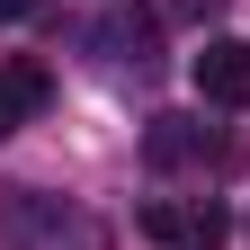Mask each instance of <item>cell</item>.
I'll use <instances>...</instances> for the list:
<instances>
[{"label": "cell", "mask_w": 250, "mask_h": 250, "mask_svg": "<svg viewBox=\"0 0 250 250\" xmlns=\"http://www.w3.org/2000/svg\"><path fill=\"white\" fill-rule=\"evenodd\" d=\"M0 241H9V250H107V224H99L81 197L9 188V206H0Z\"/></svg>", "instance_id": "6da1fadb"}, {"label": "cell", "mask_w": 250, "mask_h": 250, "mask_svg": "<svg viewBox=\"0 0 250 250\" xmlns=\"http://www.w3.org/2000/svg\"><path fill=\"white\" fill-rule=\"evenodd\" d=\"M214 9H224V0H179V18H214Z\"/></svg>", "instance_id": "52a82bcc"}, {"label": "cell", "mask_w": 250, "mask_h": 250, "mask_svg": "<svg viewBox=\"0 0 250 250\" xmlns=\"http://www.w3.org/2000/svg\"><path fill=\"white\" fill-rule=\"evenodd\" d=\"M197 99L206 107H250V45L241 36H206V54H197Z\"/></svg>", "instance_id": "277c9868"}, {"label": "cell", "mask_w": 250, "mask_h": 250, "mask_svg": "<svg viewBox=\"0 0 250 250\" xmlns=\"http://www.w3.org/2000/svg\"><path fill=\"white\" fill-rule=\"evenodd\" d=\"M206 152H214V125L206 116H152L143 125V161L152 170H206Z\"/></svg>", "instance_id": "5b68a950"}, {"label": "cell", "mask_w": 250, "mask_h": 250, "mask_svg": "<svg viewBox=\"0 0 250 250\" xmlns=\"http://www.w3.org/2000/svg\"><path fill=\"white\" fill-rule=\"evenodd\" d=\"M54 99V81H45V62H0V143L18 134L27 116H36Z\"/></svg>", "instance_id": "8992f818"}, {"label": "cell", "mask_w": 250, "mask_h": 250, "mask_svg": "<svg viewBox=\"0 0 250 250\" xmlns=\"http://www.w3.org/2000/svg\"><path fill=\"white\" fill-rule=\"evenodd\" d=\"M89 54H99L107 72H125V81H152V72H161V18L107 0V18L89 27Z\"/></svg>", "instance_id": "7a4b0ae2"}, {"label": "cell", "mask_w": 250, "mask_h": 250, "mask_svg": "<svg viewBox=\"0 0 250 250\" xmlns=\"http://www.w3.org/2000/svg\"><path fill=\"white\" fill-rule=\"evenodd\" d=\"M143 241H161V250H224L232 214L214 197H152L143 206Z\"/></svg>", "instance_id": "3957f363"}, {"label": "cell", "mask_w": 250, "mask_h": 250, "mask_svg": "<svg viewBox=\"0 0 250 250\" xmlns=\"http://www.w3.org/2000/svg\"><path fill=\"white\" fill-rule=\"evenodd\" d=\"M27 9H36V0H0V27H18V18H27Z\"/></svg>", "instance_id": "ba28073f"}]
</instances>
